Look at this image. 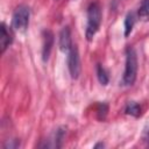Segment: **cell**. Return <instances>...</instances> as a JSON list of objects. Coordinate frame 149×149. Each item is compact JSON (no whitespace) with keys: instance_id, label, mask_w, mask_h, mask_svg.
I'll return each instance as SVG.
<instances>
[{"instance_id":"obj_7","label":"cell","mask_w":149,"mask_h":149,"mask_svg":"<svg viewBox=\"0 0 149 149\" xmlns=\"http://www.w3.org/2000/svg\"><path fill=\"white\" fill-rule=\"evenodd\" d=\"M12 42V37L9 31L7 30V27L5 26V23H1V37H0V47H1V52H5V50L7 49V47Z\"/></svg>"},{"instance_id":"obj_1","label":"cell","mask_w":149,"mask_h":149,"mask_svg":"<svg viewBox=\"0 0 149 149\" xmlns=\"http://www.w3.org/2000/svg\"><path fill=\"white\" fill-rule=\"evenodd\" d=\"M101 23V9L99 3L93 2L87 9V24H86V38L91 41L100 28Z\"/></svg>"},{"instance_id":"obj_11","label":"cell","mask_w":149,"mask_h":149,"mask_svg":"<svg viewBox=\"0 0 149 149\" xmlns=\"http://www.w3.org/2000/svg\"><path fill=\"white\" fill-rule=\"evenodd\" d=\"M97 76H98V79H99V81H100L101 85H107L108 84L107 72H106V70L101 65H98L97 66Z\"/></svg>"},{"instance_id":"obj_5","label":"cell","mask_w":149,"mask_h":149,"mask_svg":"<svg viewBox=\"0 0 149 149\" xmlns=\"http://www.w3.org/2000/svg\"><path fill=\"white\" fill-rule=\"evenodd\" d=\"M58 45L61 51L63 52H69L72 48V42H71V31L69 27H63V29L59 33V38H58Z\"/></svg>"},{"instance_id":"obj_6","label":"cell","mask_w":149,"mask_h":149,"mask_svg":"<svg viewBox=\"0 0 149 149\" xmlns=\"http://www.w3.org/2000/svg\"><path fill=\"white\" fill-rule=\"evenodd\" d=\"M54 45V35L50 30H44L43 31V47H42V58L43 61H48L51 49Z\"/></svg>"},{"instance_id":"obj_8","label":"cell","mask_w":149,"mask_h":149,"mask_svg":"<svg viewBox=\"0 0 149 149\" xmlns=\"http://www.w3.org/2000/svg\"><path fill=\"white\" fill-rule=\"evenodd\" d=\"M134 23H135V19H134L133 13H128L125 19V36H128L132 33Z\"/></svg>"},{"instance_id":"obj_2","label":"cell","mask_w":149,"mask_h":149,"mask_svg":"<svg viewBox=\"0 0 149 149\" xmlns=\"http://www.w3.org/2000/svg\"><path fill=\"white\" fill-rule=\"evenodd\" d=\"M126 66L123 73V83L125 85H133L136 79L137 73V57L134 49L129 48L126 55Z\"/></svg>"},{"instance_id":"obj_3","label":"cell","mask_w":149,"mask_h":149,"mask_svg":"<svg viewBox=\"0 0 149 149\" xmlns=\"http://www.w3.org/2000/svg\"><path fill=\"white\" fill-rule=\"evenodd\" d=\"M29 16H30L29 8L26 6H19L13 13V19H12L13 29L19 33H24L29 24Z\"/></svg>"},{"instance_id":"obj_4","label":"cell","mask_w":149,"mask_h":149,"mask_svg":"<svg viewBox=\"0 0 149 149\" xmlns=\"http://www.w3.org/2000/svg\"><path fill=\"white\" fill-rule=\"evenodd\" d=\"M68 68L71 77L73 79H77L80 74V58L77 47H72L68 55Z\"/></svg>"},{"instance_id":"obj_9","label":"cell","mask_w":149,"mask_h":149,"mask_svg":"<svg viewBox=\"0 0 149 149\" xmlns=\"http://www.w3.org/2000/svg\"><path fill=\"white\" fill-rule=\"evenodd\" d=\"M139 17L142 21H149V0H144L139 9Z\"/></svg>"},{"instance_id":"obj_10","label":"cell","mask_w":149,"mask_h":149,"mask_svg":"<svg viewBox=\"0 0 149 149\" xmlns=\"http://www.w3.org/2000/svg\"><path fill=\"white\" fill-rule=\"evenodd\" d=\"M126 113L129 114V115H133V116H139L141 114V108H140L137 102L130 101L126 106Z\"/></svg>"}]
</instances>
